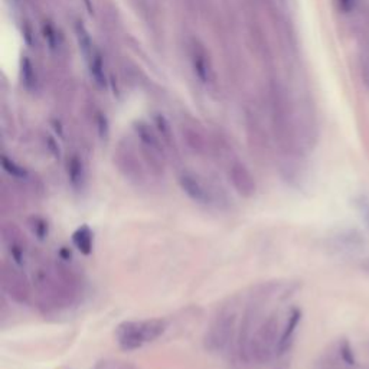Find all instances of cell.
Wrapping results in <instances>:
<instances>
[{
  "label": "cell",
  "mask_w": 369,
  "mask_h": 369,
  "mask_svg": "<svg viewBox=\"0 0 369 369\" xmlns=\"http://www.w3.org/2000/svg\"><path fill=\"white\" fill-rule=\"evenodd\" d=\"M238 323L239 312L238 304L234 300L219 306L204 335L205 350L211 353L225 352L235 341Z\"/></svg>",
  "instance_id": "1"
},
{
  "label": "cell",
  "mask_w": 369,
  "mask_h": 369,
  "mask_svg": "<svg viewBox=\"0 0 369 369\" xmlns=\"http://www.w3.org/2000/svg\"><path fill=\"white\" fill-rule=\"evenodd\" d=\"M167 329V321L152 318L143 321H126L115 329V342L125 352H135L147 343L157 341Z\"/></svg>",
  "instance_id": "2"
},
{
  "label": "cell",
  "mask_w": 369,
  "mask_h": 369,
  "mask_svg": "<svg viewBox=\"0 0 369 369\" xmlns=\"http://www.w3.org/2000/svg\"><path fill=\"white\" fill-rule=\"evenodd\" d=\"M281 328L279 313L276 312L260 322L251 342V362L266 365L277 356Z\"/></svg>",
  "instance_id": "3"
},
{
  "label": "cell",
  "mask_w": 369,
  "mask_h": 369,
  "mask_svg": "<svg viewBox=\"0 0 369 369\" xmlns=\"http://www.w3.org/2000/svg\"><path fill=\"white\" fill-rule=\"evenodd\" d=\"M261 312L263 303L250 300L239 318L234 345L237 349V355L242 363H251V342L260 322L263 321Z\"/></svg>",
  "instance_id": "4"
},
{
  "label": "cell",
  "mask_w": 369,
  "mask_h": 369,
  "mask_svg": "<svg viewBox=\"0 0 369 369\" xmlns=\"http://www.w3.org/2000/svg\"><path fill=\"white\" fill-rule=\"evenodd\" d=\"M136 132L140 140V155L147 170L153 176L163 177L166 172V147L160 136L143 123L136 128Z\"/></svg>",
  "instance_id": "5"
},
{
  "label": "cell",
  "mask_w": 369,
  "mask_h": 369,
  "mask_svg": "<svg viewBox=\"0 0 369 369\" xmlns=\"http://www.w3.org/2000/svg\"><path fill=\"white\" fill-rule=\"evenodd\" d=\"M140 156L142 155H139L129 142L120 143L114 152V165L117 170L126 180L135 183L136 187H142L147 177V167Z\"/></svg>",
  "instance_id": "6"
},
{
  "label": "cell",
  "mask_w": 369,
  "mask_h": 369,
  "mask_svg": "<svg viewBox=\"0 0 369 369\" xmlns=\"http://www.w3.org/2000/svg\"><path fill=\"white\" fill-rule=\"evenodd\" d=\"M2 287L16 304H28L32 298V283L21 270V266L14 261L2 263Z\"/></svg>",
  "instance_id": "7"
},
{
  "label": "cell",
  "mask_w": 369,
  "mask_h": 369,
  "mask_svg": "<svg viewBox=\"0 0 369 369\" xmlns=\"http://www.w3.org/2000/svg\"><path fill=\"white\" fill-rule=\"evenodd\" d=\"M177 183L182 192L198 205L209 207L217 202L215 188L192 170H182L177 175Z\"/></svg>",
  "instance_id": "8"
},
{
  "label": "cell",
  "mask_w": 369,
  "mask_h": 369,
  "mask_svg": "<svg viewBox=\"0 0 369 369\" xmlns=\"http://www.w3.org/2000/svg\"><path fill=\"white\" fill-rule=\"evenodd\" d=\"M2 241L12 261L18 266H22L28 251V239L22 228L14 221H5L2 224Z\"/></svg>",
  "instance_id": "9"
},
{
  "label": "cell",
  "mask_w": 369,
  "mask_h": 369,
  "mask_svg": "<svg viewBox=\"0 0 369 369\" xmlns=\"http://www.w3.org/2000/svg\"><path fill=\"white\" fill-rule=\"evenodd\" d=\"M228 179L234 191L244 199H250L257 192V182L250 169L242 162H232L228 166Z\"/></svg>",
  "instance_id": "10"
},
{
  "label": "cell",
  "mask_w": 369,
  "mask_h": 369,
  "mask_svg": "<svg viewBox=\"0 0 369 369\" xmlns=\"http://www.w3.org/2000/svg\"><path fill=\"white\" fill-rule=\"evenodd\" d=\"M189 55H191V63L194 67V71L197 74V77L204 83V84H209L214 83V68H212V63L207 53V51L204 49V46L198 42V41H192L189 45Z\"/></svg>",
  "instance_id": "11"
},
{
  "label": "cell",
  "mask_w": 369,
  "mask_h": 369,
  "mask_svg": "<svg viewBox=\"0 0 369 369\" xmlns=\"http://www.w3.org/2000/svg\"><path fill=\"white\" fill-rule=\"evenodd\" d=\"M67 176L74 192L81 194L87 188V169L78 155H73L67 162Z\"/></svg>",
  "instance_id": "12"
},
{
  "label": "cell",
  "mask_w": 369,
  "mask_h": 369,
  "mask_svg": "<svg viewBox=\"0 0 369 369\" xmlns=\"http://www.w3.org/2000/svg\"><path fill=\"white\" fill-rule=\"evenodd\" d=\"M301 322V311L300 309H293L287 319L286 323L281 328V335H280V341H279V348H277V356L284 355L286 352H289V349L291 348L293 342H294V336L297 332V328Z\"/></svg>",
  "instance_id": "13"
},
{
  "label": "cell",
  "mask_w": 369,
  "mask_h": 369,
  "mask_svg": "<svg viewBox=\"0 0 369 369\" xmlns=\"http://www.w3.org/2000/svg\"><path fill=\"white\" fill-rule=\"evenodd\" d=\"M359 70L363 84L369 88V31L365 25L359 26Z\"/></svg>",
  "instance_id": "14"
},
{
  "label": "cell",
  "mask_w": 369,
  "mask_h": 369,
  "mask_svg": "<svg viewBox=\"0 0 369 369\" xmlns=\"http://www.w3.org/2000/svg\"><path fill=\"white\" fill-rule=\"evenodd\" d=\"M73 244L74 247L84 256H90L94 249V232L91 228L84 224L78 227L73 234Z\"/></svg>",
  "instance_id": "15"
},
{
  "label": "cell",
  "mask_w": 369,
  "mask_h": 369,
  "mask_svg": "<svg viewBox=\"0 0 369 369\" xmlns=\"http://www.w3.org/2000/svg\"><path fill=\"white\" fill-rule=\"evenodd\" d=\"M183 139H184V142H187V146L195 155H204L207 152V142L199 130L192 129V128L183 129Z\"/></svg>",
  "instance_id": "16"
},
{
  "label": "cell",
  "mask_w": 369,
  "mask_h": 369,
  "mask_svg": "<svg viewBox=\"0 0 369 369\" xmlns=\"http://www.w3.org/2000/svg\"><path fill=\"white\" fill-rule=\"evenodd\" d=\"M2 166H4V170L14 179L16 180H21V182H26L31 179V173L24 167L21 166L19 163H16L15 160H12L11 157H8L6 155L2 156Z\"/></svg>",
  "instance_id": "17"
},
{
  "label": "cell",
  "mask_w": 369,
  "mask_h": 369,
  "mask_svg": "<svg viewBox=\"0 0 369 369\" xmlns=\"http://www.w3.org/2000/svg\"><path fill=\"white\" fill-rule=\"evenodd\" d=\"M28 227L33 237L39 241H45L49 235V224L41 215H32L28 218Z\"/></svg>",
  "instance_id": "18"
},
{
  "label": "cell",
  "mask_w": 369,
  "mask_h": 369,
  "mask_svg": "<svg viewBox=\"0 0 369 369\" xmlns=\"http://www.w3.org/2000/svg\"><path fill=\"white\" fill-rule=\"evenodd\" d=\"M15 195H14V189L9 187L6 182H2L0 184V207H2L4 214L14 211L15 208Z\"/></svg>",
  "instance_id": "19"
},
{
  "label": "cell",
  "mask_w": 369,
  "mask_h": 369,
  "mask_svg": "<svg viewBox=\"0 0 369 369\" xmlns=\"http://www.w3.org/2000/svg\"><path fill=\"white\" fill-rule=\"evenodd\" d=\"M341 356H342L345 363H348V365H353L355 363L353 350H352V348H350V345L348 342L342 343V346H341Z\"/></svg>",
  "instance_id": "20"
},
{
  "label": "cell",
  "mask_w": 369,
  "mask_h": 369,
  "mask_svg": "<svg viewBox=\"0 0 369 369\" xmlns=\"http://www.w3.org/2000/svg\"><path fill=\"white\" fill-rule=\"evenodd\" d=\"M363 214H365L366 222H368V225H369V205H368V204H365V205H363Z\"/></svg>",
  "instance_id": "21"
}]
</instances>
